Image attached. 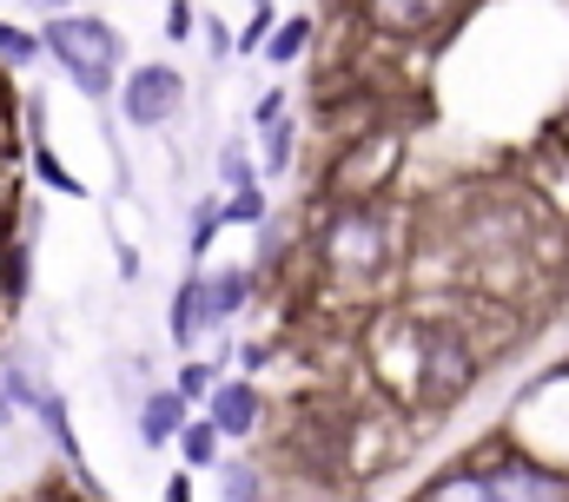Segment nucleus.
I'll use <instances>...</instances> for the list:
<instances>
[{
    "label": "nucleus",
    "mask_w": 569,
    "mask_h": 502,
    "mask_svg": "<svg viewBox=\"0 0 569 502\" xmlns=\"http://www.w3.org/2000/svg\"><path fill=\"white\" fill-rule=\"evenodd\" d=\"M166 502H192V470H172L166 476Z\"/></svg>",
    "instance_id": "obj_29"
},
{
    "label": "nucleus",
    "mask_w": 569,
    "mask_h": 502,
    "mask_svg": "<svg viewBox=\"0 0 569 502\" xmlns=\"http://www.w3.org/2000/svg\"><path fill=\"white\" fill-rule=\"evenodd\" d=\"M172 450H179V470H192V476H206V470H219V463H226V436H219L199 410L186 416V430L172 436Z\"/></svg>",
    "instance_id": "obj_12"
},
{
    "label": "nucleus",
    "mask_w": 569,
    "mask_h": 502,
    "mask_svg": "<svg viewBox=\"0 0 569 502\" xmlns=\"http://www.w3.org/2000/svg\"><path fill=\"white\" fill-rule=\"evenodd\" d=\"M40 13H73V0H33Z\"/></svg>",
    "instance_id": "obj_32"
},
{
    "label": "nucleus",
    "mask_w": 569,
    "mask_h": 502,
    "mask_svg": "<svg viewBox=\"0 0 569 502\" xmlns=\"http://www.w3.org/2000/svg\"><path fill=\"white\" fill-rule=\"evenodd\" d=\"M219 376H226V371H219L212 358H179V376H172V390H179V396L199 410V403L212 396V383H219Z\"/></svg>",
    "instance_id": "obj_20"
},
{
    "label": "nucleus",
    "mask_w": 569,
    "mask_h": 502,
    "mask_svg": "<svg viewBox=\"0 0 569 502\" xmlns=\"http://www.w3.org/2000/svg\"><path fill=\"white\" fill-rule=\"evenodd\" d=\"M27 120H33V139H27V165H33V179H47L60 199H87V185L60 165V152L47 145V132H40V100H27Z\"/></svg>",
    "instance_id": "obj_13"
},
{
    "label": "nucleus",
    "mask_w": 569,
    "mask_h": 502,
    "mask_svg": "<svg viewBox=\"0 0 569 502\" xmlns=\"http://www.w3.org/2000/svg\"><path fill=\"white\" fill-rule=\"evenodd\" d=\"M192 33H199V13H192V0H172V7H166V40H179V47H186Z\"/></svg>",
    "instance_id": "obj_26"
},
{
    "label": "nucleus",
    "mask_w": 569,
    "mask_h": 502,
    "mask_svg": "<svg viewBox=\"0 0 569 502\" xmlns=\"http://www.w3.org/2000/svg\"><path fill=\"white\" fill-rule=\"evenodd\" d=\"M252 179H259V165H252L246 139H226V145H219V185L232 192V185H252Z\"/></svg>",
    "instance_id": "obj_22"
},
{
    "label": "nucleus",
    "mask_w": 569,
    "mask_h": 502,
    "mask_svg": "<svg viewBox=\"0 0 569 502\" xmlns=\"http://www.w3.org/2000/svg\"><path fill=\"white\" fill-rule=\"evenodd\" d=\"M20 416H27V410H20V403H13V396H7V383H0V436H7V430H13V423H20Z\"/></svg>",
    "instance_id": "obj_30"
},
{
    "label": "nucleus",
    "mask_w": 569,
    "mask_h": 502,
    "mask_svg": "<svg viewBox=\"0 0 569 502\" xmlns=\"http://www.w3.org/2000/svg\"><path fill=\"white\" fill-rule=\"evenodd\" d=\"M463 0H358L365 27L385 33V40H418V33H437Z\"/></svg>",
    "instance_id": "obj_9"
},
{
    "label": "nucleus",
    "mask_w": 569,
    "mask_h": 502,
    "mask_svg": "<svg viewBox=\"0 0 569 502\" xmlns=\"http://www.w3.org/2000/svg\"><path fill=\"white\" fill-rule=\"evenodd\" d=\"M27 416L40 423V436L53 443V456H60L67 470H80V463H87V450H80V436H73V410H67V390H60V383H47V390H40V403H33Z\"/></svg>",
    "instance_id": "obj_11"
},
{
    "label": "nucleus",
    "mask_w": 569,
    "mask_h": 502,
    "mask_svg": "<svg viewBox=\"0 0 569 502\" xmlns=\"http://www.w3.org/2000/svg\"><path fill=\"white\" fill-rule=\"evenodd\" d=\"M279 120H291V87H266V93L252 100V126L266 132V126H279Z\"/></svg>",
    "instance_id": "obj_25"
},
{
    "label": "nucleus",
    "mask_w": 569,
    "mask_h": 502,
    "mask_svg": "<svg viewBox=\"0 0 569 502\" xmlns=\"http://www.w3.org/2000/svg\"><path fill=\"white\" fill-rule=\"evenodd\" d=\"M40 53L73 80V93L80 100H113V87H120V73H127V33L113 27V20H100V13H47V27H40Z\"/></svg>",
    "instance_id": "obj_3"
},
{
    "label": "nucleus",
    "mask_w": 569,
    "mask_h": 502,
    "mask_svg": "<svg viewBox=\"0 0 569 502\" xmlns=\"http://www.w3.org/2000/svg\"><path fill=\"white\" fill-rule=\"evenodd\" d=\"M311 258L331 284H378L391 271V219H385V199H345L318 219V239H311Z\"/></svg>",
    "instance_id": "obj_2"
},
{
    "label": "nucleus",
    "mask_w": 569,
    "mask_h": 502,
    "mask_svg": "<svg viewBox=\"0 0 569 502\" xmlns=\"http://www.w3.org/2000/svg\"><path fill=\"white\" fill-rule=\"evenodd\" d=\"M219 232H226V219H219V199H199V205H192V232H186V258H192V271L206 264V251L219 245Z\"/></svg>",
    "instance_id": "obj_19"
},
{
    "label": "nucleus",
    "mask_w": 569,
    "mask_h": 502,
    "mask_svg": "<svg viewBox=\"0 0 569 502\" xmlns=\"http://www.w3.org/2000/svg\"><path fill=\"white\" fill-rule=\"evenodd\" d=\"M199 416H206L226 443H252V436L266 430V390H259V376H219L212 396L199 403Z\"/></svg>",
    "instance_id": "obj_8"
},
{
    "label": "nucleus",
    "mask_w": 569,
    "mask_h": 502,
    "mask_svg": "<svg viewBox=\"0 0 569 502\" xmlns=\"http://www.w3.org/2000/svg\"><path fill=\"white\" fill-rule=\"evenodd\" d=\"M33 60H47L40 53V33L20 27V20H0V67H33Z\"/></svg>",
    "instance_id": "obj_21"
},
{
    "label": "nucleus",
    "mask_w": 569,
    "mask_h": 502,
    "mask_svg": "<svg viewBox=\"0 0 569 502\" xmlns=\"http://www.w3.org/2000/svg\"><path fill=\"white\" fill-rule=\"evenodd\" d=\"M411 502H490V490H483V470H477L470 456H457V463H443Z\"/></svg>",
    "instance_id": "obj_14"
},
{
    "label": "nucleus",
    "mask_w": 569,
    "mask_h": 502,
    "mask_svg": "<svg viewBox=\"0 0 569 502\" xmlns=\"http://www.w3.org/2000/svg\"><path fill=\"white\" fill-rule=\"evenodd\" d=\"M398 159H405V145H398V132H358V139H345L338 145V165L325 172V199L331 205H345V199H385V185L398 179Z\"/></svg>",
    "instance_id": "obj_6"
},
{
    "label": "nucleus",
    "mask_w": 569,
    "mask_h": 502,
    "mask_svg": "<svg viewBox=\"0 0 569 502\" xmlns=\"http://www.w3.org/2000/svg\"><path fill=\"white\" fill-rule=\"evenodd\" d=\"M186 416H192V403L172 383H146L140 403H133V430H140L146 450H172V436L186 430Z\"/></svg>",
    "instance_id": "obj_10"
},
{
    "label": "nucleus",
    "mask_w": 569,
    "mask_h": 502,
    "mask_svg": "<svg viewBox=\"0 0 569 502\" xmlns=\"http://www.w3.org/2000/svg\"><path fill=\"white\" fill-rule=\"evenodd\" d=\"M470 463L483 470L490 502H569V470L563 463H550V456H537V450H523V443H510V436L470 450Z\"/></svg>",
    "instance_id": "obj_4"
},
{
    "label": "nucleus",
    "mask_w": 569,
    "mask_h": 502,
    "mask_svg": "<svg viewBox=\"0 0 569 502\" xmlns=\"http://www.w3.org/2000/svg\"><path fill=\"white\" fill-rule=\"evenodd\" d=\"M291 159H298V126H266V172H291Z\"/></svg>",
    "instance_id": "obj_24"
},
{
    "label": "nucleus",
    "mask_w": 569,
    "mask_h": 502,
    "mask_svg": "<svg viewBox=\"0 0 569 502\" xmlns=\"http://www.w3.org/2000/svg\"><path fill=\"white\" fill-rule=\"evenodd\" d=\"M219 219H226V225H239V232H259V225L272 219V199H266V185L252 179V185H232V192H219Z\"/></svg>",
    "instance_id": "obj_16"
},
{
    "label": "nucleus",
    "mask_w": 569,
    "mask_h": 502,
    "mask_svg": "<svg viewBox=\"0 0 569 502\" xmlns=\"http://www.w3.org/2000/svg\"><path fill=\"white\" fill-rule=\"evenodd\" d=\"M166 338H172V351H199V271H186L179 284H172V304H166Z\"/></svg>",
    "instance_id": "obj_15"
},
{
    "label": "nucleus",
    "mask_w": 569,
    "mask_h": 502,
    "mask_svg": "<svg viewBox=\"0 0 569 502\" xmlns=\"http://www.w3.org/2000/svg\"><path fill=\"white\" fill-rule=\"evenodd\" d=\"M259 298L252 264H199V331H232Z\"/></svg>",
    "instance_id": "obj_7"
},
{
    "label": "nucleus",
    "mask_w": 569,
    "mask_h": 502,
    "mask_svg": "<svg viewBox=\"0 0 569 502\" xmlns=\"http://www.w3.org/2000/svg\"><path fill=\"white\" fill-rule=\"evenodd\" d=\"M266 364H272V351H266V344H239V371H246V376H259Z\"/></svg>",
    "instance_id": "obj_28"
},
{
    "label": "nucleus",
    "mask_w": 569,
    "mask_h": 502,
    "mask_svg": "<svg viewBox=\"0 0 569 502\" xmlns=\"http://www.w3.org/2000/svg\"><path fill=\"white\" fill-rule=\"evenodd\" d=\"M411 324V376H405V403L425 410V416H443L457 396H470V383L483 376V344L470 338L463 318L450 311H405Z\"/></svg>",
    "instance_id": "obj_1"
},
{
    "label": "nucleus",
    "mask_w": 569,
    "mask_h": 502,
    "mask_svg": "<svg viewBox=\"0 0 569 502\" xmlns=\"http://www.w3.org/2000/svg\"><path fill=\"white\" fill-rule=\"evenodd\" d=\"M212 476H219V502H266V470L252 456H226Z\"/></svg>",
    "instance_id": "obj_18"
},
{
    "label": "nucleus",
    "mask_w": 569,
    "mask_h": 502,
    "mask_svg": "<svg viewBox=\"0 0 569 502\" xmlns=\"http://www.w3.org/2000/svg\"><path fill=\"white\" fill-rule=\"evenodd\" d=\"M311 40H318L311 13H284L279 27H272V40H266V60H272V67H298V60L311 53Z\"/></svg>",
    "instance_id": "obj_17"
},
{
    "label": "nucleus",
    "mask_w": 569,
    "mask_h": 502,
    "mask_svg": "<svg viewBox=\"0 0 569 502\" xmlns=\"http://www.w3.org/2000/svg\"><path fill=\"white\" fill-rule=\"evenodd\" d=\"M199 40H206V53H212V60H232V27H226L219 13H206V27H199Z\"/></svg>",
    "instance_id": "obj_27"
},
{
    "label": "nucleus",
    "mask_w": 569,
    "mask_h": 502,
    "mask_svg": "<svg viewBox=\"0 0 569 502\" xmlns=\"http://www.w3.org/2000/svg\"><path fill=\"white\" fill-rule=\"evenodd\" d=\"M272 27H279V13H272V0H259V7H252V20H246V27L232 33V53H266Z\"/></svg>",
    "instance_id": "obj_23"
},
{
    "label": "nucleus",
    "mask_w": 569,
    "mask_h": 502,
    "mask_svg": "<svg viewBox=\"0 0 569 502\" xmlns=\"http://www.w3.org/2000/svg\"><path fill=\"white\" fill-rule=\"evenodd\" d=\"M120 278H127V284L140 278V251H133V245H120Z\"/></svg>",
    "instance_id": "obj_31"
},
{
    "label": "nucleus",
    "mask_w": 569,
    "mask_h": 502,
    "mask_svg": "<svg viewBox=\"0 0 569 502\" xmlns=\"http://www.w3.org/2000/svg\"><path fill=\"white\" fill-rule=\"evenodd\" d=\"M113 107H120V120L133 126V132H166L186 113V73L172 60H140V67L120 73Z\"/></svg>",
    "instance_id": "obj_5"
}]
</instances>
